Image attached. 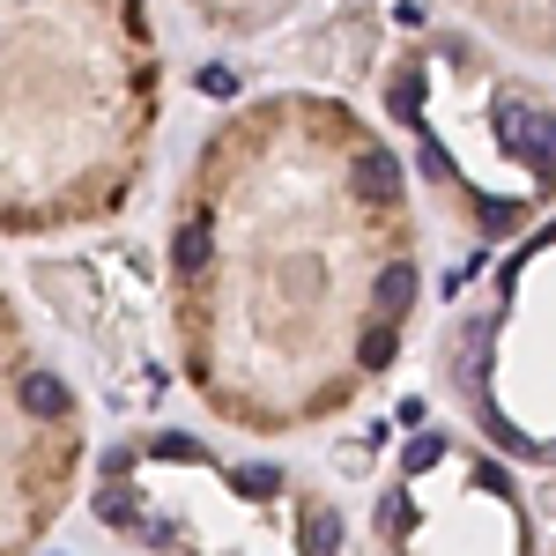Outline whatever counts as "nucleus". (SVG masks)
<instances>
[{"label": "nucleus", "instance_id": "f03ea898", "mask_svg": "<svg viewBox=\"0 0 556 556\" xmlns=\"http://www.w3.org/2000/svg\"><path fill=\"white\" fill-rule=\"evenodd\" d=\"M30 342H23V319L0 290V549L8 542H38L45 527L60 519L75 475H83V430L38 424L23 379H30Z\"/></svg>", "mask_w": 556, "mask_h": 556}, {"label": "nucleus", "instance_id": "f257e3e1", "mask_svg": "<svg viewBox=\"0 0 556 556\" xmlns=\"http://www.w3.org/2000/svg\"><path fill=\"white\" fill-rule=\"evenodd\" d=\"M156 38L141 0H0V230L127 208L149 172Z\"/></svg>", "mask_w": 556, "mask_h": 556}]
</instances>
